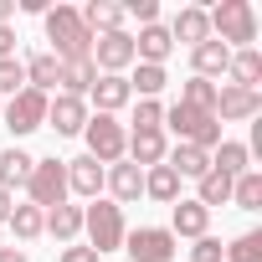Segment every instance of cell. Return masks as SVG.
Returning <instances> with one entry per match:
<instances>
[{"label":"cell","instance_id":"13","mask_svg":"<svg viewBox=\"0 0 262 262\" xmlns=\"http://www.w3.org/2000/svg\"><path fill=\"white\" fill-rule=\"evenodd\" d=\"M170 31L155 21V26H144L139 36H134V62H149V67H165V57H170Z\"/></svg>","mask_w":262,"mask_h":262},{"label":"cell","instance_id":"11","mask_svg":"<svg viewBox=\"0 0 262 262\" xmlns=\"http://www.w3.org/2000/svg\"><path fill=\"white\" fill-rule=\"evenodd\" d=\"M47 123L57 128L62 139H67V134H82V128H88V103L62 93V98H52V103H47Z\"/></svg>","mask_w":262,"mask_h":262},{"label":"cell","instance_id":"40","mask_svg":"<svg viewBox=\"0 0 262 262\" xmlns=\"http://www.w3.org/2000/svg\"><path fill=\"white\" fill-rule=\"evenodd\" d=\"M11 57H16V31L0 26V62H11Z\"/></svg>","mask_w":262,"mask_h":262},{"label":"cell","instance_id":"10","mask_svg":"<svg viewBox=\"0 0 262 262\" xmlns=\"http://www.w3.org/2000/svg\"><path fill=\"white\" fill-rule=\"evenodd\" d=\"M257 113H262L257 88H231V82H226V88H216V123H221V118H231V123H236V118H257Z\"/></svg>","mask_w":262,"mask_h":262},{"label":"cell","instance_id":"34","mask_svg":"<svg viewBox=\"0 0 262 262\" xmlns=\"http://www.w3.org/2000/svg\"><path fill=\"white\" fill-rule=\"evenodd\" d=\"M165 82H170V77H165V67H149V62H139V72H134V82H128V93L139 88L144 98H155V93H165Z\"/></svg>","mask_w":262,"mask_h":262},{"label":"cell","instance_id":"18","mask_svg":"<svg viewBox=\"0 0 262 262\" xmlns=\"http://www.w3.org/2000/svg\"><path fill=\"white\" fill-rule=\"evenodd\" d=\"M165 165H170L180 180H201V175L211 170V155H206V149H195V144H175V149L165 155Z\"/></svg>","mask_w":262,"mask_h":262},{"label":"cell","instance_id":"6","mask_svg":"<svg viewBox=\"0 0 262 262\" xmlns=\"http://www.w3.org/2000/svg\"><path fill=\"white\" fill-rule=\"evenodd\" d=\"M88 155L98 160V165H118L123 160V149H128V134H123V123L113 118V113H98V118H88Z\"/></svg>","mask_w":262,"mask_h":262},{"label":"cell","instance_id":"1","mask_svg":"<svg viewBox=\"0 0 262 262\" xmlns=\"http://www.w3.org/2000/svg\"><path fill=\"white\" fill-rule=\"evenodd\" d=\"M47 41H57V62H77V57H88L93 52V31L82 26V16L72 11V6H57V11H47Z\"/></svg>","mask_w":262,"mask_h":262},{"label":"cell","instance_id":"41","mask_svg":"<svg viewBox=\"0 0 262 262\" xmlns=\"http://www.w3.org/2000/svg\"><path fill=\"white\" fill-rule=\"evenodd\" d=\"M0 262H26V252H16V247H0Z\"/></svg>","mask_w":262,"mask_h":262},{"label":"cell","instance_id":"35","mask_svg":"<svg viewBox=\"0 0 262 262\" xmlns=\"http://www.w3.org/2000/svg\"><path fill=\"white\" fill-rule=\"evenodd\" d=\"M21 88H26V62H16V57H11V62H0V93H11V98H16Z\"/></svg>","mask_w":262,"mask_h":262},{"label":"cell","instance_id":"4","mask_svg":"<svg viewBox=\"0 0 262 262\" xmlns=\"http://www.w3.org/2000/svg\"><path fill=\"white\" fill-rule=\"evenodd\" d=\"M82 226H88V242H93L98 257L123 247V211H118L113 201H93V206L82 211Z\"/></svg>","mask_w":262,"mask_h":262},{"label":"cell","instance_id":"39","mask_svg":"<svg viewBox=\"0 0 262 262\" xmlns=\"http://www.w3.org/2000/svg\"><path fill=\"white\" fill-rule=\"evenodd\" d=\"M57 262H98V252H93V247H67Z\"/></svg>","mask_w":262,"mask_h":262},{"label":"cell","instance_id":"12","mask_svg":"<svg viewBox=\"0 0 262 262\" xmlns=\"http://www.w3.org/2000/svg\"><path fill=\"white\" fill-rule=\"evenodd\" d=\"M165 31H170V41H190V47L211 41V21H206V11H201V6H185V11L165 26Z\"/></svg>","mask_w":262,"mask_h":262},{"label":"cell","instance_id":"7","mask_svg":"<svg viewBox=\"0 0 262 262\" xmlns=\"http://www.w3.org/2000/svg\"><path fill=\"white\" fill-rule=\"evenodd\" d=\"M123 252L134 262H170L175 236H170V226H139V231H123Z\"/></svg>","mask_w":262,"mask_h":262},{"label":"cell","instance_id":"33","mask_svg":"<svg viewBox=\"0 0 262 262\" xmlns=\"http://www.w3.org/2000/svg\"><path fill=\"white\" fill-rule=\"evenodd\" d=\"M221 257H226V262H262V231H242Z\"/></svg>","mask_w":262,"mask_h":262},{"label":"cell","instance_id":"3","mask_svg":"<svg viewBox=\"0 0 262 262\" xmlns=\"http://www.w3.org/2000/svg\"><path fill=\"white\" fill-rule=\"evenodd\" d=\"M165 123L180 134V144H195V149H206V155L221 144V123H216V113H201V108L175 103V108H165Z\"/></svg>","mask_w":262,"mask_h":262},{"label":"cell","instance_id":"17","mask_svg":"<svg viewBox=\"0 0 262 262\" xmlns=\"http://www.w3.org/2000/svg\"><path fill=\"white\" fill-rule=\"evenodd\" d=\"M190 62H195V77H206V82H211V77H221V72H226V62H231V47H221V41L211 36V41L190 47Z\"/></svg>","mask_w":262,"mask_h":262},{"label":"cell","instance_id":"14","mask_svg":"<svg viewBox=\"0 0 262 262\" xmlns=\"http://www.w3.org/2000/svg\"><path fill=\"white\" fill-rule=\"evenodd\" d=\"M128 149H134V165L144 170H155V165H165V155H170V144H165V128H139V134H128Z\"/></svg>","mask_w":262,"mask_h":262},{"label":"cell","instance_id":"24","mask_svg":"<svg viewBox=\"0 0 262 262\" xmlns=\"http://www.w3.org/2000/svg\"><path fill=\"white\" fill-rule=\"evenodd\" d=\"M47 231H52L57 242H72V236L82 231V206H67V201L52 206V211H47Z\"/></svg>","mask_w":262,"mask_h":262},{"label":"cell","instance_id":"21","mask_svg":"<svg viewBox=\"0 0 262 262\" xmlns=\"http://www.w3.org/2000/svg\"><path fill=\"white\" fill-rule=\"evenodd\" d=\"M77 16H82V26H88V31H103V36L123 26V6H113V0H93V6H88V11H77Z\"/></svg>","mask_w":262,"mask_h":262},{"label":"cell","instance_id":"16","mask_svg":"<svg viewBox=\"0 0 262 262\" xmlns=\"http://www.w3.org/2000/svg\"><path fill=\"white\" fill-rule=\"evenodd\" d=\"M88 93H93L98 113H118V108H123L128 98H134V93H128V77H113V72H103V77H98V82H93Z\"/></svg>","mask_w":262,"mask_h":262},{"label":"cell","instance_id":"20","mask_svg":"<svg viewBox=\"0 0 262 262\" xmlns=\"http://www.w3.org/2000/svg\"><path fill=\"white\" fill-rule=\"evenodd\" d=\"M103 185H108L118 201H139V195H144V170H139V165H123V160H118V165L103 175Z\"/></svg>","mask_w":262,"mask_h":262},{"label":"cell","instance_id":"26","mask_svg":"<svg viewBox=\"0 0 262 262\" xmlns=\"http://www.w3.org/2000/svg\"><path fill=\"white\" fill-rule=\"evenodd\" d=\"M226 72H231V88H252V82L262 77V57H257V47H247V52H231Z\"/></svg>","mask_w":262,"mask_h":262},{"label":"cell","instance_id":"29","mask_svg":"<svg viewBox=\"0 0 262 262\" xmlns=\"http://www.w3.org/2000/svg\"><path fill=\"white\" fill-rule=\"evenodd\" d=\"M231 201H236L242 211H257V206H262V175H257V170H242V175L231 180Z\"/></svg>","mask_w":262,"mask_h":262},{"label":"cell","instance_id":"42","mask_svg":"<svg viewBox=\"0 0 262 262\" xmlns=\"http://www.w3.org/2000/svg\"><path fill=\"white\" fill-rule=\"evenodd\" d=\"M11 16H16V0H0V26H6Z\"/></svg>","mask_w":262,"mask_h":262},{"label":"cell","instance_id":"28","mask_svg":"<svg viewBox=\"0 0 262 262\" xmlns=\"http://www.w3.org/2000/svg\"><path fill=\"white\" fill-rule=\"evenodd\" d=\"M195 201H201L206 211H211V206H226V201H231V175L206 170V175H201V195H195Z\"/></svg>","mask_w":262,"mask_h":262},{"label":"cell","instance_id":"43","mask_svg":"<svg viewBox=\"0 0 262 262\" xmlns=\"http://www.w3.org/2000/svg\"><path fill=\"white\" fill-rule=\"evenodd\" d=\"M0 221H11V190H0Z\"/></svg>","mask_w":262,"mask_h":262},{"label":"cell","instance_id":"2","mask_svg":"<svg viewBox=\"0 0 262 262\" xmlns=\"http://www.w3.org/2000/svg\"><path fill=\"white\" fill-rule=\"evenodd\" d=\"M206 21H211V31H216V41L221 47H252L257 41V11L247 6V0H221L216 11H206Z\"/></svg>","mask_w":262,"mask_h":262},{"label":"cell","instance_id":"32","mask_svg":"<svg viewBox=\"0 0 262 262\" xmlns=\"http://www.w3.org/2000/svg\"><path fill=\"white\" fill-rule=\"evenodd\" d=\"M247 155H252L247 144H221V149H216V160H211V170H221V175H231V180H236V175L247 170Z\"/></svg>","mask_w":262,"mask_h":262},{"label":"cell","instance_id":"22","mask_svg":"<svg viewBox=\"0 0 262 262\" xmlns=\"http://www.w3.org/2000/svg\"><path fill=\"white\" fill-rule=\"evenodd\" d=\"M26 82H31L36 93H47V88H57V82H62V62H57L52 52H36V57L26 62Z\"/></svg>","mask_w":262,"mask_h":262},{"label":"cell","instance_id":"37","mask_svg":"<svg viewBox=\"0 0 262 262\" xmlns=\"http://www.w3.org/2000/svg\"><path fill=\"white\" fill-rule=\"evenodd\" d=\"M221 252H226V247H221L216 236H201V242L190 247V257H195V262H221Z\"/></svg>","mask_w":262,"mask_h":262},{"label":"cell","instance_id":"30","mask_svg":"<svg viewBox=\"0 0 262 262\" xmlns=\"http://www.w3.org/2000/svg\"><path fill=\"white\" fill-rule=\"evenodd\" d=\"M11 231H16L21 242L41 236V231H47V211H36V206H11Z\"/></svg>","mask_w":262,"mask_h":262},{"label":"cell","instance_id":"31","mask_svg":"<svg viewBox=\"0 0 262 262\" xmlns=\"http://www.w3.org/2000/svg\"><path fill=\"white\" fill-rule=\"evenodd\" d=\"M180 103H185V108H201V113H216V82L190 77V82L180 88Z\"/></svg>","mask_w":262,"mask_h":262},{"label":"cell","instance_id":"5","mask_svg":"<svg viewBox=\"0 0 262 262\" xmlns=\"http://www.w3.org/2000/svg\"><path fill=\"white\" fill-rule=\"evenodd\" d=\"M26 190H31V206H36V211L62 206V201H67V160H36Z\"/></svg>","mask_w":262,"mask_h":262},{"label":"cell","instance_id":"8","mask_svg":"<svg viewBox=\"0 0 262 262\" xmlns=\"http://www.w3.org/2000/svg\"><path fill=\"white\" fill-rule=\"evenodd\" d=\"M47 93H36V88H21L11 103H6V128L11 134H31V128H41L47 123Z\"/></svg>","mask_w":262,"mask_h":262},{"label":"cell","instance_id":"27","mask_svg":"<svg viewBox=\"0 0 262 262\" xmlns=\"http://www.w3.org/2000/svg\"><path fill=\"white\" fill-rule=\"evenodd\" d=\"M62 82H67V98H82L93 82H98V67L93 57H77V62H62Z\"/></svg>","mask_w":262,"mask_h":262},{"label":"cell","instance_id":"19","mask_svg":"<svg viewBox=\"0 0 262 262\" xmlns=\"http://www.w3.org/2000/svg\"><path fill=\"white\" fill-rule=\"evenodd\" d=\"M206 226H211V211L201 206V201H175V226H170V236H206Z\"/></svg>","mask_w":262,"mask_h":262},{"label":"cell","instance_id":"23","mask_svg":"<svg viewBox=\"0 0 262 262\" xmlns=\"http://www.w3.org/2000/svg\"><path fill=\"white\" fill-rule=\"evenodd\" d=\"M144 195H155V201L175 206V201H180V175H175L170 165H155V170L144 175Z\"/></svg>","mask_w":262,"mask_h":262},{"label":"cell","instance_id":"9","mask_svg":"<svg viewBox=\"0 0 262 262\" xmlns=\"http://www.w3.org/2000/svg\"><path fill=\"white\" fill-rule=\"evenodd\" d=\"M88 57H93V67H103V72H113V77H118L128 62H134V36H128V31H108V36H98V41H93V52H88Z\"/></svg>","mask_w":262,"mask_h":262},{"label":"cell","instance_id":"38","mask_svg":"<svg viewBox=\"0 0 262 262\" xmlns=\"http://www.w3.org/2000/svg\"><path fill=\"white\" fill-rule=\"evenodd\" d=\"M128 11H134V16L144 21V26H155V21H160V6H155V0H134ZM128 11H123V16H128Z\"/></svg>","mask_w":262,"mask_h":262},{"label":"cell","instance_id":"36","mask_svg":"<svg viewBox=\"0 0 262 262\" xmlns=\"http://www.w3.org/2000/svg\"><path fill=\"white\" fill-rule=\"evenodd\" d=\"M165 123V108L155 103V98H139V113H134V134L139 128H160Z\"/></svg>","mask_w":262,"mask_h":262},{"label":"cell","instance_id":"15","mask_svg":"<svg viewBox=\"0 0 262 262\" xmlns=\"http://www.w3.org/2000/svg\"><path fill=\"white\" fill-rule=\"evenodd\" d=\"M67 190H77V195H93V201H98V190H103V165H98L93 155L67 160Z\"/></svg>","mask_w":262,"mask_h":262},{"label":"cell","instance_id":"25","mask_svg":"<svg viewBox=\"0 0 262 262\" xmlns=\"http://www.w3.org/2000/svg\"><path fill=\"white\" fill-rule=\"evenodd\" d=\"M31 155L26 149H6V155H0V190H11V185H26L31 180Z\"/></svg>","mask_w":262,"mask_h":262}]
</instances>
